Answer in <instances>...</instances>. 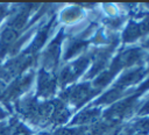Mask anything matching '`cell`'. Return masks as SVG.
<instances>
[{
	"label": "cell",
	"mask_w": 149,
	"mask_h": 135,
	"mask_svg": "<svg viewBox=\"0 0 149 135\" xmlns=\"http://www.w3.org/2000/svg\"><path fill=\"white\" fill-rule=\"evenodd\" d=\"M5 115H6V113H5V112H3V111L0 108V119H1V118H3Z\"/></svg>",
	"instance_id": "cell-1"
}]
</instances>
